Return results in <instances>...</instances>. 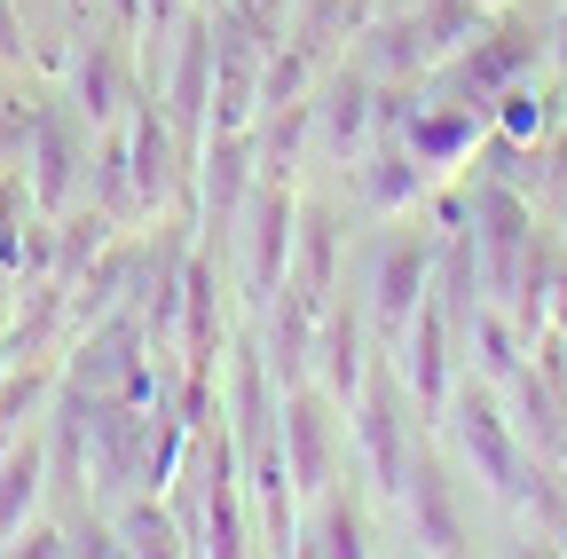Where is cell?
<instances>
[{
    "mask_svg": "<svg viewBox=\"0 0 567 559\" xmlns=\"http://www.w3.org/2000/svg\"><path fill=\"white\" fill-rule=\"evenodd\" d=\"M386 363L394 379L410 386V410L417 417H442L450 394H457V323H450V300L442 292H425L417 315L402 323V339L386 346Z\"/></svg>",
    "mask_w": 567,
    "mask_h": 559,
    "instance_id": "7",
    "label": "cell"
},
{
    "mask_svg": "<svg viewBox=\"0 0 567 559\" xmlns=\"http://www.w3.org/2000/svg\"><path fill=\"white\" fill-rule=\"evenodd\" d=\"M260 72H268V32H252L237 9H213L205 134H252V126H260Z\"/></svg>",
    "mask_w": 567,
    "mask_h": 559,
    "instance_id": "5",
    "label": "cell"
},
{
    "mask_svg": "<svg viewBox=\"0 0 567 559\" xmlns=\"http://www.w3.org/2000/svg\"><path fill=\"white\" fill-rule=\"evenodd\" d=\"M87 151H95L87 118L71 111L63 95L40 103L32 143H24V166H17V174H24V197H32V214H63V205L87 189Z\"/></svg>",
    "mask_w": 567,
    "mask_h": 559,
    "instance_id": "6",
    "label": "cell"
},
{
    "mask_svg": "<svg viewBox=\"0 0 567 559\" xmlns=\"http://www.w3.org/2000/svg\"><path fill=\"white\" fill-rule=\"evenodd\" d=\"M551 63H559V72H567V17L551 24Z\"/></svg>",
    "mask_w": 567,
    "mask_h": 559,
    "instance_id": "23",
    "label": "cell"
},
{
    "mask_svg": "<svg viewBox=\"0 0 567 559\" xmlns=\"http://www.w3.org/2000/svg\"><path fill=\"white\" fill-rule=\"evenodd\" d=\"M32 63V32L17 17V0H0V72H24Z\"/></svg>",
    "mask_w": 567,
    "mask_h": 559,
    "instance_id": "21",
    "label": "cell"
},
{
    "mask_svg": "<svg viewBox=\"0 0 567 559\" xmlns=\"http://www.w3.org/2000/svg\"><path fill=\"white\" fill-rule=\"evenodd\" d=\"M386 9H417V0H386Z\"/></svg>",
    "mask_w": 567,
    "mask_h": 559,
    "instance_id": "25",
    "label": "cell"
},
{
    "mask_svg": "<svg viewBox=\"0 0 567 559\" xmlns=\"http://www.w3.org/2000/svg\"><path fill=\"white\" fill-rule=\"evenodd\" d=\"M134 95H142V72H134V48H126V32H95V40H80V48H71V87H63V103L87 118V134L118 126Z\"/></svg>",
    "mask_w": 567,
    "mask_h": 559,
    "instance_id": "10",
    "label": "cell"
},
{
    "mask_svg": "<svg viewBox=\"0 0 567 559\" xmlns=\"http://www.w3.org/2000/svg\"><path fill=\"white\" fill-rule=\"evenodd\" d=\"M347 442H354V465H363L371 497L379 505H402L410 497V473H417V449H410V386L394 379V363L379 355L363 394L347 410Z\"/></svg>",
    "mask_w": 567,
    "mask_h": 559,
    "instance_id": "1",
    "label": "cell"
},
{
    "mask_svg": "<svg viewBox=\"0 0 567 559\" xmlns=\"http://www.w3.org/2000/svg\"><path fill=\"white\" fill-rule=\"evenodd\" d=\"M434 268H442V245L434 237H386L379 260H371V339L394 346L402 323L417 315V300L434 292Z\"/></svg>",
    "mask_w": 567,
    "mask_h": 559,
    "instance_id": "11",
    "label": "cell"
},
{
    "mask_svg": "<svg viewBox=\"0 0 567 559\" xmlns=\"http://www.w3.org/2000/svg\"><path fill=\"white\" fill-rule=\"evenodd\" d=\"M371 143H379V80L363 63H339V72L316 80V95H308V151L323 166H354Z\"/></svg>",
    "mask_w": 567,
    "mask_h": 559,
    "instance_id": "8",
    "label": "cell"
},
{
    "mask_svg": "<svg viewBox=\"0 0 567 559\" xmlns=\"http://www.w3.org/2000/svg\"><path fill=\"white\" fill-rule=\"evenodd\" d=\"M473 9H481V17H488V9H513V0H473Z\"/></svg>",
    "mask_w": 567,
    "mask_h": 559,
    "instance_id": "24",
    "label": "cell"
},
{
    "mask_svg": "<svg viewBox=\"0 0 567 559\" xmlns=\"http://www.w3.org/2000/svg\"><path fill=\"white\" fill-rule=\"evenodd\" d=\"M276 434H284V465H292L300 505L323 497V488L339 480V465H347V410L316 379H300V386L276 394Z\"/></svg>",
    "mask_w": 567,
    "mask_h": 559,
    "instance_id": "4",
    "label": "cell"
},
{
    "mask_svg": "<svg viewBox=\"0 0 567 559\" xmlns=\"http://www.w3.org/2000/svg\"><path fill=\"white\" fill-rule=\"evenodd\" d=\"M371 323L354 315V308H323V331H316V386L339 402V410H354V394H363V379H371Z\"/></svg>",
    "mask_w": 567,
    "mask_h": 559,
    "instance_id": "15",
    "label": "cell"
},
{
    "mask_svg": "<svg viewBox=\"0 0 567 559\" xmlns=\"http://www.w3.org/2000/svg\"><path fill=\"white\" fill-rule=\"evenodd\" d=\"M488 134V111H465V103H410V118H402V143H410V158L425 166V174H457L465 158H473V143Z\"/></svg>",
    "mask_w": 567,
    "mask_h": 559,
    "instance_id": "13",
    "label": "cell"
},
{
    "mask_svg": "<svg viewBox=\"0 0 567 559\" xmlns=\"http://www.w3.org/2000/svg\"><path fill=\"white\" fill-rule=\"evenodd\" d=\"M347 174H354V214H363V221H410L417 205L434 197V174L410 158L402 134H379V143L354 158Z\"/></svg>",
    "mask_w": 567,
    "mask_h": 559,
    "instance_id": "12",
    "label": "cell"
},
{
    "mask_svg": "<svg viewBox=\"0 0 567 559\" xmlns=\"http://www.w3.org/2000/svg\"><path fill=\"white\" fill-rule=\"evenodd\" d=\"M32 118H40V95H0V174H17V166H24Z\"/></svg>",
    "mask_w": 567,
    "mask_h": 559,
    "instance_id": "20",
    "label": "cell"
},
{
    "mask_svg": "<svg viewBox=\"0 0 567 559\" xmlns=\"http://www.w3.org/2000/svg\"><path fill=\"white\" fill-rule=\"evenodd\" d=\"M339 205H316V197H300V237H292V284H308V292H339Z\"/></svg>",
    "mask_w": 567,
    "mask_h": 559,
    "instance_id": "19",
    "label": "cell"
},
{
    "mask_svg": "<svg viewBox=\"0 0 567 559\" xmlns=\"http://www.w3.org/2000/svg\"><path fill=\"white\" fill-rule=\"evenodd\" d=\"M48 488H55V473H48V417H40L32 434L0 442V551L17 544V528H24V520H40Z\"/></svg>",
    "mask_w": 567,
    "mask_h": 559,
    "instance_id": "14",
    "label": "cell"
},
{
    "mask_svg": "<svg viewBox=\"0 0 567 559\" xmlns=\"http://www.w3.org/2000/svg\"><path fill=\"white\" fill-rule=\"evenodd\" d=\"M300 551L308 559H354V551H371V520H363V505H354L339 480L323 488V497L300 505Z\"/></svg>",
    "mask_w": 567,
    "mask_h": 559,
    "instance_id": "17",
    "label": "cell"
},
{
    "mask_svg": "<svg viewBox=\"0 0 567 559\" xmlns=\"http://www.w3.org/2000/svg\"><path fill=\"white\" fill-rule=\"evenodd\" d=\"M442 426H450V442H457V465L488 488V497H520V480H528V442H520V426L505 417V402H496L488 379H457Z\"/></svg>",
    "mask_w": 567,
    "mask_h": 559,
    "instance_id": "2",
    "label": "cell"
},
{
    "mask_svg": "<svg viewBox=\"0 0 567 559\" xmlns=\"http://www.w3.org/2000/svg\"><path fill=\"white\" fill-rule=\"evenodd\" d=\"M292 237H300V182L292 174H260L245 197V221L229 237V268L252 308H268L284 292V268H292Z\"/></svg>",
    "mask_w": 567,
    "mask_h": 559,
    "instance_id": "3",
    "label": "cell"
},
{
    "mask_svg": "<svg viewBox=\"0 0 567 559\" xmlns=\"http://www.w3.org/2000/svg\"><path fill=\"white\" fill-rule=\"evenodd\" d=\"M103 9H111V32H126V40H134V24H142V0H103Z\"/></svg>",
    "mask_w": 567,
    "mask_h": 559,
    "instance_id": "22",
    "label": "cell"
},
{
    "mask_svg": "<svg viewBox=\"0 0 567 559\" xmlns=\"http://www.w3.org/2000/svg\"><path fill=\"white\" fill-rule=\"evenodd\" d=\"M402 551H465V528L450 513V488L434 465L410 473V497H402Z\"/></svg>",
    "mask_w": 567,
    "mask_h": 559,
    "instance_id": "18",
    "label": "cell"
},
{
    "mask_svg": "<svg viewBox=\"0 0 567 559\" xmlns=\"http://www.w3.org/2000/svg\"><path fill=\"white\" fill-rule=\"evenodd\" d=\"M142 363H151V331H142V308H118L87 331L63 339V386L71 394H118Z\"/></svg>",
    "mask_w": 567,
    "mask_h": 559,
    "instance_id": "9",
    "label": "cell"
},
{
    "mask_svg": "<svg viewBox=\"0 0 567 559\" xmlns=\"http://www.w3.org/2000/svg\"><path fill=\"white\" fill-rule=\"evenodd\" d=\"M103 520H111V544L134 551V559H182V551H189L182 520L166 513V497H151V488H126Z\"/></svg>",
    "mask_w": 567,
    "mask_h": 559,
    "instance_id": "16",
    "label": "cell"
}]
</instances>
